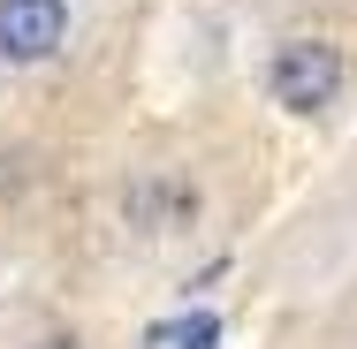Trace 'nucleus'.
Returning <instances> with one entry per match:
<instances>
[{
	"label": "nucleus",
	"mask_w": 357,
	"mask_h": 349,
	"mask_svg": "<svg viewBox=\"0 0 357 349\" xmlns=\"http://www.w3.org/2000/svg\"><path fill=\"white\" fill-rule=\"evenodd\" d=\"M342 84H350V61H342V46H327V38H282L274 54H266V99L296 114V122H312V114H327L335 99H342Z\"/></svg>",
	"instance_id": "nucleus-1"
},
{
	"label": "nucleus",
	"mask_w": 357,
	"mask_h": 349,
	"mask_svg": "<svg viewBox=\"0 0 357 349\" xmlns=\"http://www.w3.org/2000/svg\"><path fill=\"white\" fill-rule=\"evenodd\" d=\"M76 31V0H0V69H46Z\"/></svg>",
	"instance_id": "nucleus-2"
},
{
	"label": "nucleus",
	"mask_w": 357,
	"mask_h": 349,
	"mask_svg": "<svg viewBox=\"0 0 357 349\" xmlns=\"http://www.w3.org/2000/svg\"><path fill=\"white\" fill-rule=\"evenodd\" d=\"M122 220H130L137 235H183V228L198 220V183L152 167V175H137V183L122 190Z\"/></svg>",
	"instance_id": "nucleus-3"
},
{
	"label": "nucleus",
	"mask_w": 357,
	"mask_h": 349,
	"mask_svg": "<svg viewBox=\"0 0 357 349\" xmlns=\"http://www.w3.org/2000/svg\"><path fill=\"white\" fill-rule=\"evenodd\" d=\"M152 349H220V319L213 311H183V319H167L152 334Z\"/></svg>",
	"instance_id": "nucleus-4"
},
{
	"label": "nucleus",
	"mask_w": 357,
	"mask_h": 349,
	"mask_svg": "<svg viewBox=\"0 0 357 349\" xmlns=\"http://www.w3.org/2000/svg\"><path fill=\"white\" fill-rule=\"evenodd\" d=\"M23 349H84V334L76 327H46V334H31Z\"/></svg>",
	"instance_id": "nucleus-5"
}]
</instances>
